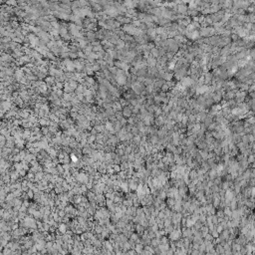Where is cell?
<instances>
[{"instance_id":"cell-1","label":"cell","mask_w":255,"mask_h":255,"mask_svg":"<svg viewBox=\"0 0 255 255\" xmlns=\"http://www.w3.org/2000/svg\"><path fill=\"white\" fill-rule=\"evenodd\" d=\"M178 7V11L180 12V13H183V12H186V5H185V4H180V5H178L177 6Z\"/></svg>"}]
</instances>
